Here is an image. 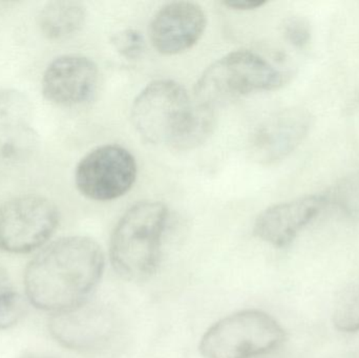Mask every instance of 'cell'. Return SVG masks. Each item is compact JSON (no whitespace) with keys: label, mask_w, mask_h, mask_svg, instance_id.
<instances>
[{"label":"cell","mask_w":359,"mask_h":358,"mask_svg":"<svg viewBox=\"0 0 359 358\" xmlns=\"http://www.w3.org/2000/svg\"><path fill=\"white\" fill-rule=\"evenodd\" d=\"M324 203V198L307 195L270 206L257 216L255 235L270 245L285 247L318 216Z\"/></svg>","instance_id":"obj_12"},{"label":"cell","mask_w":359,"mask_h":358,"mask_svg":"<svg viewBox=\"0 0 359 358\" xmlns=\"http://www.w3.org/2000/svg\"><path fill=\"white\" fill-rule=\"evenodd\" d=\"M113 48L126 60H137L145 50V40L142 34L136 29H126L111 36Z\"/></svg>","instance_id":"obj_17"},{"label":"cell","mask_w":359,"mask_h":358,"mask_svg":"<svg viewBox=\"0 0 359 358\" xmlns=\"http://www.w3.org/2000/svg\"><path fill=\"white\" fill-rule=\"evenodd\" d=\"M86 21V6L76 0L48 2L38 15L40 31L53 41H62L73 37L83 29Z\"/></svg>","instance_id":"obj_14"},{"label":"cell","mask_w":359,"mask_h":358,"mask_svg":"<svg viewBox=\"0 0 359 358\" xmlns=\"http://www.w3.org/2000/svg\"><path fill=\"white\" fill-rule=\"evenodd\" d=\"M98 83V67L92 59L82 55H63L46 67L42 92L55 104L75 106L90 101Z\"/></svg>","instance_id":"obj_9"},{"label":"cell","mask_w":359,"mask_h":358,"mask_svg":"<svg viewBox=\"0 0 359 358\" xmlns=\"http://www.w3.org/2000/svg\"><path fill=\"white\" fill-rule=\"evenodd\" d=\"M168 208L159 201H142L126 210L114 229L109 256L114 269L128 281L149 279L161 259Z\"/></svg>","instance_id":"obj_3"},{"label":"cell","mask_w":359,"mask_h":358,"mask_svg":"<svg viewBox=\"0 0 359 358\" xmlns=\"http://www.w3.org/2000/svg\"><path fill=\"white\" fill-rule=\"evenodd\" d=\"M104 270L100 246L90 237H67L46 246L27 265L25 294L44 311L60 315L86 304Z\"/></svg>","instance_id":"obj_1"},{"label":"cell","mask_w":359,"mask_h":358,"mask_svg":"<svg viewBox=\"0 0 359 358\" xmlns=\"http://www.w3.org/2000/svg\"><path fill=\"white\" fill-rule=\"evenodd\" d=\"M287 81V74L261 55L233 50L207 67L196 83L194 98L215 109L222 102L252 92L278 90Z\"/></svg>","instance_id":"obj_4"},{"label":"cell","mask_w":359,"mask_h":358,"mask_svg":"<svg viewBox=\"0 0 359 358\" xmlns=\"http://www.w3.org/2000/svg\"><path fill=\"white\" fill-rule=\"evenodd\" d=\"M138 166L130 151L117 144L97 147L84 156L75 172L81 195L93 201H113L136 182Z\"/></svg>","instance_id":"obj_7"},{"label":"cell","mask_w":359,"mask_h":358,"mask_svg":"<svg viewBox=\"0 0 359 358\" xmlns=\"http://www.w3.org/2000/svg\"><path fill=\"white\" fill-rule=\"evenodd\" d=\"M56 315L57 338L71 348H94L113 333V315L103 307L88 306L86 303L75 310Z\"/></svg>","instance_id":"obj_13"},{"label":"cell","mask_w":359,"mask_h":358,"mask_svg":"<svg viewBox=\"0 0 359 358\" xmlns=\"http://www.w3.org/2000/svg\"><path fill=\"white\" fill-rule=\"evenodd\" d=\"M60 221L57 206L46 198L25 195L0 206V249L27 254L54 235Z\"/></svg>","instance_id":"obj_6"},{"label":"cell","mask_w":359,"mask_h":358,"mask_svg":"<svg viewBox=\"0 0 359 358\" xmlns=\"http://www.w3.org/2000/svg\"><path fill=\"white\" fill-rule=\"evenodd\" d=\"M333 324L339 331L355 333L359 330V279L339 298L333 313Z\"/></svg>","instance_id":"obj_16"},{"label":"cell","mask_w":359,"mask_h":358,"mask_svg":"<svg viewBox=\"0 0 359 358\" xmlns=\"http://www.w3.org/2000/svg\"><path fill=\"white\" fill-rule=\"evenodd\" d=\"M130 118L143 140L175 151L200 146L215 125L213 107L191 98L182 84L168 79L156 80L141 90Z\"/></svg>","instance_id":"obj_2"},{"label":"cell","mask_w":359,"mask_h":358,"mask_svg":"<svg viewBox=\"0 0 359 358\" xmlns=\"http://www.w3.org/2000/svg\"><path fill=\"white\" fill-rule=\"evenodd\" d=\"M285 331L268 313L243 310L211 326L200 343L204 358H250L271 352L283 344Z\"/></svg>","instance_id":"obj_5"},{"label":"cell","mask_w":359,"mask_h":358,"mask_svg":"<svg viewBox=\"0 0 359 358\" xmlns=\"http://www.w3.org/2000/svg\"><path fill=\"white\" fill-rule=\"evenodd\" d=\"M309 128V115L303 109L278 111L257 126L250 140L251 156L262 164L280 161L297 149Z\"/></svg>","instance_id":"obj_10"},{"label":"cell","mask_w":359,"mask_h":358,"mask_svg":"<svg viewBox=\"0 0 359 358\" xmlns=\"http://www.w3.org/2000/svg\"><path fill=\"white\" fill-rule=\"evenodd\" d=\"M206 25V14L198 4L170 2L154 15L149 38L154 48L161 54L178 55L198 43Z\"/></svg>","instance_id":"obj_8"},{"label":"cell","mask_w":359,"mask_h":358,"mask_svg":"<svg viewBox=\"0 0 359 358\" xmlns=\"http://www.w3.org/2000/svg\"><path fill=\"white\" fill-rule=\"evenodd\" d=\"M266 4L263 0H225L223 4L231 10L250 11L261 8Z\"/></svg>","instance_id":"obj_19"},{"label":"cell","mask_w":359,"mask_h":358,"mask_svg":"<svg viewBox=\"0 0 359 358\" xmlns=\"http://www.w3.org/2000/svg\"><path fill=\"white\" fill-rule=\"evenodd\" d=\"M284 34L286 39L297 48L308 43L310 39V25L302 17H290L285 21Z\"/></svg>","instance_id":"obj_18"},{"label":"cell","mask_w":359,"mask_h":358,"mask_svg":"<svg viewBox=\"0 0 359 358\" xmlns=\"http://www.w3.org/2000/svg\"><path fill=\"white\" fill-rule=\"evenodd\" d=\"M25 312L22 298L17 291L6 269L0 267V330L18 323Z\"/></svg>","instance_id":"obj_15"},{"label":"cell","mask_w":359,"mask_h":358,"mask_svg":"<svg viewBox=\"0 0 359 358\" xmlns=\"http://www.w3.org/2000/svg\"><path fill=\"white\" fill-rule=\"evenodd\" d=\"M38 143L29 97L16 90H0V159H25Z\"/></svg>","instance_id":"obj_11"}]
</instances>
